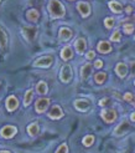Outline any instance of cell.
Here are the masks:
<instances>
[{"instance_id":"cell-3","label":"cell","mask_w":135,"mask_h":153,"mask_svg":"<svg viewBox=\"0 0 135 153\" xmlns=\"http://www.w3.org/2000/svg\"><path fill=\"white\" fill-rule=\"evenodd\" d=\"M52 64H54V57L47 55V56H42V57H39L37 60H35L34 66L42 67V68H48Z\"/></svg>"},{"instance_id":"cell-27","label":"cell","mask_w":135,"mask_h":153,"mask_svg":"<svg viewBox=\"0 0 135 153\" xmlns=\"http://www.w3.org/2000/svg\"><path fill=\"white\" fill-rule=\"evenodd\" d=\"M115 24V20L113 18H106L104 19V25H106L107 29H112Z\"/></svg>"},{"instance_id":"cell-36","label":"cell","mask_w":135,"mask_h":153,"mask_svg":"<svg viewBox=\"0 0 135 153\" xmlns=\"http://www.w3.org/2000/svg\"><path fill=\"white\" fill-rule=\"evenodd\" d=\"M125 11H126V14H131V13H133V7H131V6H126Z\"/></svg>"},{"instance_id":"cell-15","label":"cell","mask_w":135,"mask_h":153,"mask_svg":"<svg viewBox=\"0 0 135 153\" xmlns=\"http://www.w3.org/2000/svg\"><path fill=\"white\" fill-rule=\"evenodd\" d=\"M97 50L101 53H108L112 51V45L108 42V41H101L97 46Z\"/></svg>"},{"instance_id":"cell-32","label":"cell","mask_w":135,"mask_h":153,"mask_svg":"<svg viewBox=\"0 0 135 153\" xmlns=\"http://www.w3.org/2000/svg\"><path fill=\"white\" fill-rule=\"evenodd\" d=\"M86 57H87V60H93V59L95 57V52H94L93 50L88 51V52L86 53Z\"/></svg>"},{"instance_id":"cell-24","label":"cell","mask_w":135,"mask_h":153,"mask_svg":"<svg viewBox=\"0 0 135 153\" xmlns=\"http://www.w3.org/2000/svg\"><path fill=\"white\" fill-rule=\"evenodd\" d=\"M106 80H107V74L106 72L102 71V72H98V74L94 75V81L98 83V85H102V83L106 81Z\"/></svg>"},{"instance_id":"cell-6","label":"cell","mask_w":135,"mask_h":153,"mask_svg":"<svg viewBox=\"0 0 135 153\" xmlns=\"http://www.w3.org/2000/svg\"><path fill=\"white\" fill-rule=\"evenodd\" d=\"M50 106V100L48 98H39L35 103V110L37 113H43Z\"/></svg>"},{"instance_id":"cell-18","label":"cell","mask_w":135,"mask_h":153,"mask_svg":"<svg viewBox=\"0 0 135 153\" xmlns=\"http://www.w3.org/2000/svg\"><path fill=\"white\" fill-rule=\"evenodd\" d=\"M26 18H27L29 21L36 22L37 20L40 19V13L37 11L36 9H30V10H27V13H26Z\"/></svg>"},{"instance_id":"cell-31","label":"cell","mask_w":135,"mask_h":153,"mask_svg":"<svg viewBox=\"0 0 135 153\" xmlns=\"http://www.w3.org/2000/svg\"><path fill=\"white\" fill-rule=\"evenodd\" d=\"M124 100H125V101H128V102L134 101V96H133V94H131V92H126V94L124 95Z\"/></svg>"},{"instance_id":"cell-5","label":"cell","mask_w":135,"mask_h":153,"mask_svg":"<svg viewBox=\"0 0 135 153\" xmlns=\"http://www.w3.org/2000/svg\"><path fill=\"white\" fill-rule=\"evenodd\" d=\"M73 105H74V108L77 111H81V112H87L89 108H91V102L88 100H84V98L76 100Z\"/></svg>"},{"instance_id":"cell-28","label":"cell","mask_w":135,"mask_h":153,"mask_svg":"<svg viewBox=\"0 0 135 153\" xmlns=\"http://www.w3.org/2000/svg\"><path fill=\"white\" fill-rule=\"evenodd\" d=\"M123 31L125 33V34H133L134 33V25L133 24H124V26H123Z\"/></svg>"},{"instance_id":"cell-41","label":"cell","mask_w":135,"mask_h":153,"mask_svg":"<svg viewBox=\"0 0 135 153\" xmlns=\"http://www.w3.org/2000/svg\"><path fill=\"white\" fill-rule=\"evenodd\" d=\"M134 83H135V81H134Z\"/></svg>"},{"instance_id":"cell-16","label":"cell","mask_w":135,"mask_h":153,"mask_svg":"<svg viewBox=\"0 0 135 153\" xmlns=\"http://www.w3.org/2000/svg\"><path fill=\"white\" fill-rule=\"evenodd\" d=\"M0 49L1 50L7 49V34L1 26H0Z\"/></svg>"},{"instance_id":"cell-39","label":"cell","mask_w":135,"mask_h":153,"mask_svg":"<svg viewBox=\"0 0 135 153\" xmlns=\"http://www.w3.org/2000/svg\"><path fill=\"white\" fill-rule=\"evenodd\" d=\"M134 106H135V98H134Z\"/></svg>"},{"instance_id":"cell-19","label":"cell","mask_w":135,"mask_h":153,"mask_svg":"<svg viewBox=\"0 0 135 153\" xmlns=\"http://www.w3.org/2000/svg\"><path fill=\"white\" fill-rule=\"evenodd\" d=\"M91 74H92V65L91 64H86L81 67V77L83 80H87Z\"/></svg>"},{"instance_id":"cell-40","label":"cell","mask_w":135,"mask_h":153,"mask_svg":"<svg viewBox=\"0 0 135 153\" xmlns=\"http://www.w3.org/2000/svg\"><path fill=\"white\" fill-rule=\"evenodd\" d=\"M68 1H72V0H68Z\"/></svg>"},{"instance_id":"cell-12","label":"cell","mask_w":135,"mask_h":153,"mask_svg":"<svg viewBox=\"0 0 135 153\" xmlns=\"http://www.w3.org/2000/svg\"><path fill=\"white\" fill-rule=\"evenodd\" d=\"M86 48H87V41H86V39H83V37H78V39L74 41V49H76V51L79 53V55L84 53Z\"/></svg>"},{"instance_id":"cell-14","label":"cell","mask_w":135,"mask_h":153,"mask_svg":"<svg viewBox=\"0 0 135 153\" xmlns=\"http://www.w3.org/2000/svg\"><path fill=\"white\" fill-rule=\"evenodd\" d=\"M115 72H117V75L119 76V77L124 79L125 76L128 75V66H126V64H124V62L117 64V66H115Z\"/></svg>"},{"instance_id":"cell-2","label":"cell","mask_w":135,"mask_h":153,"mask_svg":"<svg viewBox=\"0 0 135 153\" xmlns=\"http://www.w3.org/2000/svg\"><path fill=\"white\" fill-rule=\"evenodd\" d=\"M72 76H73V74H72V67H71L68 64L63 65L62 68H61V72H59V79H61V81L65 82V83L70 82V81L72 80Z\"/></svg>"},{"instance_id":"cell-11","label":"cell","mask_w":135,"mask_h":153,"mask_svg":"<svg viewBox=\"0 0 135 153\" xmlns=\"http://www.w3.org/2000/svg\"><path fill=\"white\" fill-rule=\"evenodd\" d=\"M77 10L79 11V14L83 18H87L88 15L91 14V6H89V4L86 1H79L77 4Z\"/></svg>"},{"instance_id":"cell-9","label":"cell","mask_w":135,"mask_h":153,"mask_svg":"<svg viewBox=\"0 0 135 153\" xmlns=\"http://www.w3.org/2000/svg\"><path fill=\"white\" fill-rule=\"evenodd\" d=\"M48 117L51 120H58V118H61L63 116V111L61 108V106H58V105H55V106H52L51 107V110L48 111Z\"/></svg>"},{"instance_id":"cell-7","label":"cell","mask_w":135,"mask_h":153,"mask_svg":"<svg viewBox=\"0 0 135 153\" xmlns=\"http://www.w3.org/2000/svg\"><path fill=\"white\" fill-rule=\"evenodd\" d=\"M18 133V128L15 126H4L1 128V131H0V134L4 138H12V137Z\"/></svg>"},{"instance_id":"cell-22","label":"cell","mask_w":135,"mask_h":153,"mask_svg":"<svg viewBox=\"0 0 135 153\" xmlns=\"http://www.w3.org/2000/svg\"><path fill=\"white\" fill-rule=\"evenodd\" d=\"M108 5H109V7H110V10L113 11V13H115V14L122 13V10H123L122 4L118 3V1H115V0H112V1H109Z\"/></svg>"},{"instance_id":"cell-26","label":"cell","mask_w":135,"mask_h":153,"mask_svg":"<svg viewBox=\"0 0 135 153\" xmlns=\"http://www.w3.org/2000/svg\"><path fill=\"white\" fill-rule=\"evenodd\" d=\"M93 142H94V136H92V134H88L83 138V144L86 147H91Z\"/></svg>"},{"instance_id":"cell-10","label":"cell","mask_w":135,"mask_h":153,"mask_svg":"<svg viewBox=\"0 0 135 153\" xmlns=\"http://www.w3.org/2000/svg\"><path fill=\"white\" fill-rule=\"evenodd\" d=\"M5 106H6V110L9 111V112H12L18 108V106H19V101H18V98L15 97V96H9L6 98V101H5Z\"/></svg>"},{"instance_id":"cell-17","label":"cell","mask_w":135,"mask_h":153,"mask_svg":"<svg viewBox=\"0 0 135 153\" xmlns=\"http://www.w3.org/2000/svg\"><path fill=\"white\" fill-rule=\"evenodd\" d=\"M129 129V123H128V121H123L120 125H119L117 128H115V131H114V134L115 136H120V134H124L126 131Z\"/></svg>"},{"instance_id":"cell-35","label":"cell","mask_w":135,"mask_h":153,"mask_svg":"<svg viewBox=\"0 0 135 153\" xmlns=\"http://www.w3.org/2000/svg\"><path fill=\"white\" fill-rule=\"evenodd\" d=\"M130 67H131V75L135 76V61H131L130 62Z\"/></svg>"},{"instance_id":"cell-20","label":"cell","mask_w":135,"mask_h":153,"mask_svg":"<svg viewBox=\"0 0 135 153\" xmlns=\"http://www.w3.org/2000/svg\"><path fill=\"white\" fill-rule=\"evenodd\" d=\"M73 56V51H72V48L71 46H65L61 51V57L65 60V61H68L70 59H72Z\"/></svg>"},{"instance_id":"cell-1","label":"cell","mask_w":135,"mask_h":153,"mask_svg":"<svg viewBox=\"0 0 135 153\" xmlns=\"http://www.w3.org/2000/svg\"><path fill=\"white\" fill-rule=\"evenodd\" d=\"M47 9H48V13L52 19H61L66 14L65 6L59 0H48Z\"/></svg>"},{"instance_id":"cell-29","label":"cell","mask_w":135,"mask_h":153,"mask_svg":"<svg viewBox=\"0 0 135 153\" xmlns=\"http://www.w3.org/2000/svg\"><path fill=\"white\" fill-rule=\"evenodd\" d=\"M56 153H68V146H67V143H62L61 146L57 148Z\"/></svg>"},{"instance_id":"cell-37","label":"cell","mask_w":135,"mask_h":153,"mask_svg":"<svg viewBox=\"0 0 135 153\" xmlns=\"http://www.w3.org/2000/svg\"><path fill=\"white\" fill-rule=\"evenodd\" d=\"M130 120H131L133 122H135V112H133V113L130 114Z\"/></svg>"},{"instance_id":"cell-30","label":"cell","mask_w":135,"mask_h":153,"mask_svg":"<svg viewBox=\"0 0 135 153\" xmlns=\"http://www.w3.org/2000/svg\"><path fill=\"white\" fill-rule=\"evenodd\" d=\"M120 39H122V34L119 33V31H115L113 35L110 36V40L112 41H120Z\"/></svg>"},{"instance_id":"cell-23","label":"cell","mask_w":135,"mask_h":153,"mask_svg":"<svg viewBox=\"0 0 135 153\" xmlns=\"http://www.w3.org/2000/svg\"><path fill=\"white\" fill-rule=\"evenodd\" d=\"M39 132H40V126L37 125L36 122H34V123H31V125L27 126V133H29L30 136H36Z\"/></svg>"},{"instance_id":"cell-25","label":"cell","mask_w":135,"mask_h":153,"mask_svg":"<svg viewBox=\"0 0 135 153\" xmlns=\"http://www.w3.org/2000/svg\"><path fill=\"white\" fill-rule=\"evenodd\" d=\"M32 97H34V90H29V91H26L25 97H24V106L27 107L30 103H31Z\"/></svg>"},{"instance_id":"cell-34","label":"cell","mask_w":135,"mask_h":153,"mask_svg":"<svg viewBox=\"0 0 135 153\" xmlns=\"http://www.w3.org/2000/svg\"><path fill=\"white\" fill-rule=\"evenodd\" d=\"M94 67L95 68H102L103 67V61L102 60H95L94 61Z\"/></svg>"},{"instance_id":"cell-13","label":"cell","mask_w":135,"mask_h":153,"mask_svg":"<svg viewBox=\"0 0 135 153\" xmlns=\"http://www.w3.org/2000/svg\"><path fill=\"white\" fill-rule=\"evenodd\" d=\"M73 36L72 30H70L68 27H61L58 31V37L61 41H68L71 37Z\"/></svg>"},{"instance_id":"cell-33","label":"cell","mask_w":135,"mask_h":153,"mask_svg":"<svg viewBox=\"0 0 135 153\" xmlns=\"http://www.w3.org/2000/svg\"><path fill=\"white\" fill-rule=\"evenodd\" d=\"M108 102H109V98L108 97H104V98H102V100H99V106H102V107H104L106 105H108Z\"/></svg>"},{"instance_id":"cell-38","label":"cell","mask_w":135,"mask_h":153,"mask_svg":"<svg viewBox=\"0 0 135 153\" xmlns=\"http://www.w3.org/2000/svg\"><path fill=\"white\" fill-rule=\"evenodd\" d=\"M0 153H11V152H9V151H0Z\"/></svg>"},{"instance_id":"cell-4","label":"cell","mask_w":135,"mask_h":153,"mask_svg":"<svg viewBox=\"0 0 135 153\" xmlns=\"http://www.w3.org/2000/svg\"><path fill=\"white\" fill-rule=\"evenodd\" d=\"M21 33L22 35H24V37L30 41V42H32L35 40V37H36V34H37V29L34 27V26H24L21 30Z\"/></svg>"},{"instance_id":"cell-21","label":"cell","mask_w":135,"mask_h":153,"mask_svg":"<svg viewBox=\"0 0 135 153\" xmlns=\"http://www.w3.org/2000/svg\"><path fill=\"white\" fill-rule=\"evenodd\" d=\"M36 91H37V94H39V95H46L47 91H48L47 83L45 82V81H40L36 85Z\"/></svg>"},{"instance_id":"cell-8","label":"cell","mask_w":135,"mask_h":153,"mask_svg":"<svg viewBox=\"0 0 135 153\" xmlns=\"http://www.w3.org/2000/svg\"><path fill=\"white\" fill-rule=\"evenodd\" d=\"M101 116L107 123H112V122H114L117 120V112L114 110H110V108L109 110H102Z\"/></svg>"}]
</instances>
